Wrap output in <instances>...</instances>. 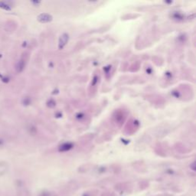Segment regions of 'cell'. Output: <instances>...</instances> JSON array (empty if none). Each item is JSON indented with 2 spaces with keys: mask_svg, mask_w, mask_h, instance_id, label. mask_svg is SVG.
I'll return each instance as SVG.
<instances>
[{
  "mask_svg": "<svg viewBox=\"0 0 196 196\" xmlns=\"http://www.w3.org/2000/svg\"><path fill=\"white\" fill-rule=\"evenodd\" d=\"M38 19L41 22H47L51 20V17L47 14H41L38 17Z\"/></svg>",
  "mask_w": 196,
  "mask_h": 196,
  "instance_id": "cell-1",
  "label": "cell"
},
{
  "mask_svg": "<svg viewBox=\"0 0 196 196\" xmlns=\"http://www.w3.org/2000/svg\"><path fill=\"white\" fill-rule=\"evenodd\" d=\"M25 66V61H24V60H20V61L17 63L16 67H15V69L17 70V72H19H19H22V71L23 70Z\"/></svg>",
  "mask_w": 196,
  "mask_h": 196,
  "instance_id": "cell-2",
  "label": "cell"
},
{
  "mask_svg": "<svg viewBox=\"0 0 196 196\" xmlns=\"http://www.w3.org/2000/svg\"><path fill=\"white\" fill-rule=\"evenodd\" d=\"M68 41V35H63L61 38V41H60V47H63L64 45H65L66 42Z\"/></svg>",
  "mask_w": 196,
  "mask_h": 196,
  "instance_id": "cell-3",
  "label": "cell"
},
{
  "mask_svg": "<svg viewBox=\"0 0 196 196\" xmlns=\"http://www.w3.org/2000/svg\"><path fill=\"white\" fill-rule=\"evenodd\" d=\"M0 8L2 9H4V10H6V11L11 10V7L8 4H6L5 2H0Z\"/></svg>",
  "mask_w": 196,
  "mask_h": 196,
  "instance_id": "cell-4",
  "label": "cell"
},
{
  "mask_svg": "<svg viewBox=\"0 0 196 196\" xmlns=\"http://www.w3.org/2000/svg\"><path fill=\"white\" fill-rule=\"evenodd\" d=\"M2 143H3V142H2V140H0V146H1V145H2Z\"/></svg>",
  "mask_w": 196,
  "mask_h": 196,
  "instance_id": "cell-5",
  "label": "cell"
}]
</instances>
